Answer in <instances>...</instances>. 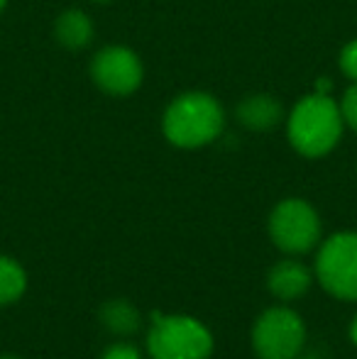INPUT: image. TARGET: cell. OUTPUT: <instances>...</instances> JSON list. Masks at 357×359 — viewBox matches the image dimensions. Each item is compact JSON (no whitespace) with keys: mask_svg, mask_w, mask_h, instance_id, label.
Segmentation results:
<instances>
[{"mask_svg":"<svg viewBox=\"0 0 357 359\" xmlns=\"http://www.w3.org/2000/svg\"><path fill=\"white\" fill-rule=\"evenodd\" d=\"M343 113L333 98L323 93L306 95L289 115V142L304 156H323L343 135Z\"/></svg>","mask_w":357,"mask_h":359,"instance_id":"cell-1","label":"cell"},{"mask_svg":"<svg viewBox=\"0 0 357 359\" xmlns=\"http://www.w3.org/2000/svg\"><path fill=\"white\" fill-rule=\"evenodd\" d=\"M223 130V108L208 93H184L164 113V135L172 144L196 149Z\"/></svg>","mask_w":357,"mask_h":359,"instance_id":"cell-2","label":"cell"},{"mask_svg":"<svg viewBox=\"0 0 357 359\" xmlns=\"http://www.w3.org/2000/svg\"><path fill=\"white\" fill-rule=\"evenodd\" d=\"M147 352L152 359H208L213 355V335L191 316L154 313L147 332Z\"/></svg>","mask_w":357,"mask_h":359,"instance_id":"cell-3","label":"cell"},{"mask_svg":"<svg viewBox=\"0 0 357 359\" xmlns=\"http://www.w3.org/2000/svg\"><path fill=\"white\" fill-rule=\"evenodd\" d=\"M306 345V325L286 306L267 308L252 325V350L260 359H296Z\"/></svg>","mask_w":357,"mask_h":359,"instance_id":"cell-4","label":"cell"},{"mask_svg":"<svg viewBox=\"0 0 357 359\" xmlns=\"http://www.w3.org/2000/svg\"><path fill=\"white\" fill-rule=\"evenodd\" d=\"M316 279L330 296L357 301V232L328 237L316 257Z\"/></svg>","mask_w":357,"mask_h":359,"instance_id":"cell-5","label":"cell"},{"mask_svg":"<svg viewBox=\"0 0 357 359\" xmlns=\"http://www.w3.org/2000/svg\"><path fill=\"white\" fill-rule=\"evenodd\" d=\"M269 237L286 255H306L321 240V217L306 201L286 198L271 210Z\"/></svg>","mask_w":357,"mask_h":359,"instance_id":"cell-6","label":"cell"},{"mask_svg":"<svg viewBox=\"0 0 357 359\" xmlns=\"http://www.w3.org/2000/svg\"><path fill=\"white\" fill-rule=\"evenodd\" d=\"M90 76L95 86L105 93L128 95L142 83V64L130 49L125 47H105L93 57Z\"/></svg>","mask_w":357,"mask_h":359,"instance_id":"cell-7","label":"cell"},{"mask_svg":"<svg viewBox=\"0 0 357 359\" xmlns=\"http://www.w3.org/2000/svg\"><path fill=\"white\" fill-rule=\"evenodd\" d=\"M311 284H314V274L296 259L276 262L267 274L269 293L279 301H296L309 291Z\"/></svg>","mask_w":357,"mask_h":359,"instance_id":"cell-8","label":"cell"},{"mask_svg":"<svg viewBox=\"0 0 357 359\" xmlns=\"http://www.w3.org/2000/svg\"><path fill=\"white\" fill-rule=\"evenodd\" d=\"M103 327L110 332V335L118 337H130L140 330L142 325V316H140L137 306L128 298H110L100 306L98 313Z\"/></svg>","mask_w":357,"mask_h":359,"instance_id":"cell-9","label":"cell"},{"mask_svg":"<svg viewBox=\"0 0 357 359\" xmlns=\"http://www.w3.org/2000/svg\"><path fill=\"white\" fill-rule=\"evenodd\" d=\"M238 120L245 125L248 130H269L274 128L276 123L281 120V105L276 103V98L271 95H248L243 103L238 105Z\"/></svg>","mask_w":357,"mask_h":359,"instance_id":"cell-10","label":"cell"},{"mask_svg":"<svg viewBox=\"0 0 357 359\" xmlns=\"http://www.w3.org/2000/svg\"><path fill=\"white\" fill-rule=\"evenodd\" d=\"M54 32H57L59 44L69 49H83L93 39V22L81 10H67L64 15H59Z\"/></svg>","mask_w":357,"mask_h":359,"instance_id":"cell-11","label":"cell"},{"mask_svg":"<svg viewBox=\"0 0 357 359\" xmlns=\"http://www.w3.org/2000/svg\"><path fill=\"white\" fill-rule=\"evenodd\" d=\"M27 291V271L13 257L0 255V308L20 301Z\"/></svg>","mask_w":357,"mask_h":359,"instance_id":"cell-12","label":"cell"},{"mask_svg":"<svg viewBox=\"0 0 357 359\" xmlns=\"http://www.w3.org/2000/svg\"><path fill=\"white\" fill-rule=\"evenodd\" d=\"M340 113H343L345 123H348L353 130H357V83L348 88L343 103H340Z\"/></svg>","mask_w":357,"mask_h":359,"instance_id":"cell-13","label":"cell"},{"mask_svg":"<svg viewBox=\"0 0 357 359\" xmlns=\"http://www.w3.org/2000/svg\"><path fill=\"white\" fill-rule=\"evenodd\" d=\"M340 69H343V74L348 79H353L357 83V39L343 49V54H340Z\"/></svg>","mask_w":357,"mask_h":359,"instance_id":"cell-14","label":"cell"},{"mask_svg":"<svg viewBox=\"0 0 357 359\" xmlns=\"http://www.w3.org/2000/svg\"><path fill=\"white\" fill-rule=\"evenodd\" d=\"M100 359H142V355H140V350L135 345L118 342V345H110L108 350L100 355Z\"/></svg>","mask_w":357,"mask_h":359,"instance_id":"cell-15","label":"cell"},{"mask_svg":"<svg viewBox=\"0 0 357 359\" xmlns=\"http://www.w3.org/2000/svg\"><path fill=\"white\" fill-rule=\"evenodd\" d=\"M350 340H353V345L357 347V316L353 318V323H350Z\"/></svg>","mask_w":357,"mask_h":359,"instance_id":"cell-16","label":"cell"},{"mask_svg":"<svg viewBox=\"0 0 357 359\" xmlns=\"http://www.w3.org/2000/svg\"><path fill=\"white\" fill-rule=\"evenodd\" d=\"M0 359H22V357H15V355H0Z\"/></svg>","mask_w":357,"mask_h":359,"instance_id":"cell-17","label":"cell"},{"mask_svg":"<svg viewBox=\"0 0 357 359\" xmlns=\"http://www.w3.org/2000/svg\"><path fill=\"white\" fill-rule=\"evenodd\" d=\"M5 8V0H0V10H3Z\"/></svg>","mask_w":357,"mask_h":359,"instance_id":"cell-18","label":"cell"},{"mask_svg":"<svg viewBox=\"0 0 357 359\" xmlns=\"http://www.w3.org/2000/svg\"><path fill=\"white\" fill-rule=\"evenodd\" d=\"M296 359H299V357H296ZM301 359H318V357H301Z\"/></svg>","mask_w":357,"mask_h":359,"instance_id":"cell-19","label":"cell"},{"mask_svg":"<svg viewBox=\"0 0 357 359\" xmlns=\"http://www.w3.org/2000/svg\"><path fill=\"white\" fill-rule=\"evenodd\" d=\"M95 3H108V0H95Z\"/></svg>","mask_w":357,"mask_h":359,"instance_id":"cell-20","label":"cell"}]
</instances>
